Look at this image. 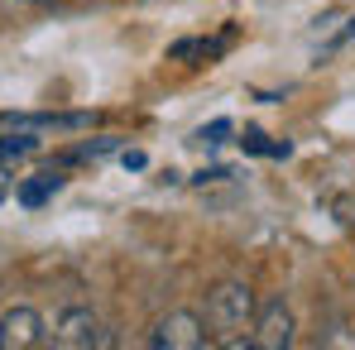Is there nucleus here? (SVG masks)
<instances>
[{"label": "nucleus", "instance_id": "39448f33", "mask_svg": "<svg viewBox=\"0 0 355 350\" xmlns=\"http://www.w3.org/2000/svg\"><path fill=\"white\" fill-rule=\"evenodd\" d=\"M44 346V317L34 307H10L0 317V350H34Z\"/></svg>", "mask_w": 355, "mask_h": 350}, {"label": "nucleus", "instance_id": "0eeeda50", "mask_svg": "<svg viewBox=\"0 0 355 350\" xmlns=\"http://www.w3.org/2000/svg\"><path fill=\"white\" fill-rule=\"evenodd\" d=\"M29 154H39V139L34 134H5L0 139V159L10 164V159H29Z\"/></svg>", "mask_w": 355, "mask_h": 350}, {"label": "nucleus", "instance_id": "f257e3e1", "mask_svg": "<svg viewBox=\"0 0 355 350\" xmlns=\"http://www.w3.org/2000/svg\"><path fill=\"white\" fill-rule=\"evenodd\" d=\"M254 307L259 302H254L250 283H216V288L207 292V326L226 346V341H236V331H245L254 322Z\"/></svg>", "mask_w": 355, "mask_h": 350}, {"label": "nucleus", "instance_id": "6e6552de", "mask_svg": "<svg viewBox=\"0 0 355 350\" xmlns=\"http://www.w3.org/2000/svg\"><path fill=\"white\" fill-rule=\"evenodd\" d=\"M221 134H231V120H216V125H211V130H202L197 139H202V144H221Z\"/></svg>", "mask_w": 355, "mask_h": 350}, {"label": "nucleus", "instance_id": "9b49d317", "mask_svg": "<svg viewBox=\"0 0 355 350\" xmlns=\"http://www.w3.org/2000/svg\"><path fill=\"white\" fill-rule=\"evenodd\" d=\"M24 5H58V0H24Z\"/></svg>", "mask_w": 355, "mask_h": 350}, {"label": "nucleus", "instance_id": "f03ea898", "mask_svg": "<svg viewBox=\"0 0 355 350\" xmlns=\"http://www.w3.org/2000/svg\"><path fill=\"white\" fill-rule=\"evenodd\" d=\"M111 341L116 336L101 326V317L92 307H67V312H58V322H53V346L58 350H106Z\"/></svg>", "mask_w": 355, "mask_h": 350}, {"label": "nucleus", "instance_id": "1a4fd4ad", "mask_svg": "<svg viewBox=\"0 0 355 350\" xmlns=\"http://www.w3.org/2000/svg\"><path fill=\"white\" fill-rule=\"evenodd\" d=\"M351 39H355V19L346 24V29H341V34H336V39H331V44H327V53H336V49H346Z\"/></svg>", "mask_w": 355, "mask_h": 350}, {"label": "nucleus", "instance_id": "423d86ee", "mask_svg": "<svg viewBox=\"0 0 355 350\" xmlns=\"http://www.w3.org/2000/svg\"><path fill=\"white\" fill-rule=\"evenodd\" d=\"M58 187H62L58 173H39V182H19L15 192H19V202H24V207H44V202H49V192H58Z\"/></svg>", "mask_w": 355, "mask_h": 350}, {"label": "nucleus", "instance_id": "20e7f679", "mask_svg": "<svg viewBox=\"0 0 355 350\" xmlns=\"http://www.w3.org/2000/svg\"><path fill=\"white\" fill-rule=\"evenodd\" d=\"M254 336H250V346L259 350H288L293 346V312H288V302L284 297H269L264 307H254Z\"/></svg>", "mask_w": 355, "mask_h": 350}, {"label": "nucleus", "instance_id": "9d476101", "mask_svg": "<svg viewBox=\"0 0 355 350\" xmlns=\"http://www.w3.org/2000/svg\"><path fill=\"white\" fill-rule=\"evenodd\" d=\"M10 192H15V177H10V173H0V202H5Z\"/></svg>", "mask_w": 355, "mask_h": 350}, {"label": "nucleus", "instance_id": "7ed1b4c3", "mask_svg": "<svg viewBox=\"0 0 355 350\" xmlns=\"http://www.w3.org/2000/svg\"><path fill=\"white\" fill-rule=\"evenodd\" d=\"M149 346L154 350H202L207 346V322L197 312H168V317L154 322Z\"/></svg>", "mask_w": 355, "mask_h": 350}]
</instances>
